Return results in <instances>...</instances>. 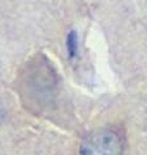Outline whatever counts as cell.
Segmentation results:
<instances>
[{
  "label": "cell",
  "instance_id": "obj_2",
  "mask_svg": "<svg viewBox=\"0 0 147 155\" xmlns=\"http://www.w3.org/2000/svg\"><path fill=\"white\" fill-rule=\"evenodd\" d=\"M76 45H77V40H76V36L75 34L71 32L70 35L67 38V49H68V53L70 56H74L76 52Z\"/></svg>",
  "mask_w": 147,
  "mask_h": 155
},
{
  "label": "cell",
  "instance_id": "obj_1",
  "mask_svg": "<svg viewBox=\"0 0 147 155\" xmlns=\"http://www.w3.org/2000/svg\"><path fill=\"white\" fill-rule=\"evenodd\" d=\"M121 141L114 130L103 129L93 133L87 140L84 153L87 155H120Z\"/></svg>",
  "mask_w": 147,
  "mask_h": 155
}]
</instances>
